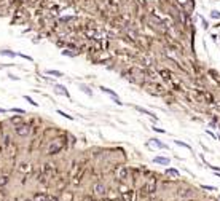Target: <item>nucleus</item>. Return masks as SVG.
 <instances>
[{"label": "nucleus", "instance_id": "obj_26", "mask_svg": "<svg viewBox=\"0 0 220 201\" xmlns=\"http://www.w3.org/2000/svg\"><path fill=\"white\" fill-rule=\"evenodd\" d=\"M201 187H203L204 190H211V192H215V190H217L215 187H212V185H201Z\"/></svg>", "mask_w": 220, "mask_h": 201}, {"label": "nucleus", "instance_id": "obj_10", "mask_svg": "<svg viewBox=\"0 0 220 201\" xmlns=\"http://www.w3.org/2000/svg\"><path fill=\"white\" fill-rule=\"evenodd\" d=\"M150 144H153L155 147H158V148H168V145L163 144L161 141H158V139H150Z\"/></svg>", "mask_w": 220, "mask_h": 201}, {"label": "nucleus", "instance_id": "obj_12", "mask_svg": "<svg viewBox=\"0 0 220 201\" xmlns=\"http://www.w3.org/2000/svg\"><path fill=\"white\" fill-rule=\"evenodd\" d=\"M56 91H57V93H61V94H64L66 97H70V96H69V93H67V90L62 86V85H57V86H56Z\"/></svg>", "mask_w": 220, "mask_h": 201}, {"label": "nucleus", "instance_id": "obj_28", "mask_svg": "<svg viewBox=\"0 0 220 201\" xmlns=\"http://www.w3.org/2000/svg\"><path fill=\"white\" fill-rule=\"evenodd\" d=\"M19 169H22V171H29V165L27 163H22V165L19 166Z\"/></svg>", "mask_w": 220, "mask_h": 201}, {"label": "nucleus", "instance_id": "obj_33", "mask_svg": "<svg viewBox=\"0 0 220 201\" xmlns=\"http://www.w3.org/2000/svg\"><path fill=\"white\" fill-rule=\"evenodd\" d=\"M101 201H109V200H105V198H104V200H101Z\"/></svg>", "mask_w": 220, "mask_h": 201}, {"label": "nucleus", "instance_id": "obj_7", "mask_svg": "<svg viewBox=\"0 0 220 201\" xmlns=\"http://www.w3.org/2000/svg\"><path fill=\"white\" fill-rule=\"evenodd\" d=\"M179 196H180V198H191L193 192L190 188H182V190H179Z\"/></svg>", "mask_w": 220, "mask_h": 201}, {"label": "nucleus", "instance_id": "obj_29", "mask_svg": "<svg viewBox=\"0 0 220 201\" xmlns=\"http://www.w3.org/2000/svg\"><path fill=\"white\" fill-rule=\"evenodd\" d=\"M70 19H72V16H66V18H61V21L66 22V21H70Z\"/></svg>", "mask_w": 220, "mask_h": 201}, {"label": "nucleus", "instance_id": "obj_15", "mask_svg": "<svg viewBox=\"0 0 220 201\" xmlns=\"http://www.w3.org/2000/svg\"><path fill=\"white\" fill-rule=\"evenodd\" d=\"M136 110H137V112H142V113H145V115H148V117H152L153 120H156V117H155V115L152 113V112L145 110V109H142V107H136Z\"/></svg>", "mask_w": 220, "mask_h": 201}, {"label": "nucleus", "instance_id": "obj_5", "mask_svg": "<svg viewBox=\"0 0 220 201\" xmlns=\"http://www.w3.org/2000/svg\"><path fill=\"white\" fill-rule=\"evenodd\" d=\"M105 187L102 185V183H96V185L93 187V195L94 196H104L105 195Z\"/></svg>", "mask_w": 220, "mask_h": 201}, {"label": "nucleus", "instance_id": "obj_27", "mask_svg": "<svg viewBox=\"0 0 220 201\" xmlns=\"http://www.w3.org/2000/svg\"><path fill=\"white\" fill-rule=\"evenodd\" d=\"M11 112H16V113H21V115H24V113H26L24 109H11Z\"/></svg>", "mask_w": 220, "mask_h": 201}, {"label": "nucleus", "instance_id": "obj_22", "mask_svg": "<svg viewBox=\"0 0 220 201\" xmlns=\"http://www.w3.org/2000/svg\"><path fill=\"white\" fill-rule=\"evenodd\" d=\"M80 88H82V91H85V93H86L88 96H93V93H91V90H89V88H88V86H85V85H82V86H80Z\"/></svg>", "mask_w": 220, "mask_h": 201}, {"label": "nucleus", "instance_id": "obj_20", "mask_svg": "<svg viewBox=\"0 0 220 201\" xmlns=\"http://www.w3.org/2000/svg\"><path fill=\"white\" fill-rule=\"evenodd\" d=\"M174 144H177V145H180V147H184V148H187V150H191V147L188 144H185V142H180V141H174Z\"/></svg>", "mask_w": 220, "mask_h": 201}, {"label": "nucleus", "instance_id": "obj_6", "mask_svg": "<svg viewBox=\"0 0 220 201\" xmlns=\"http://www.w3.org/2000/svg\"><path fill=\"white\" fill-rule=\"evenodd\" d=\"M121 196H123V201H136L137 193L134 190H126V192L121 193Z\"/></svg>", "mask_w": 220, "mask_h": 201}, {"label": "nucleus", "instance_id": "obj_19", "mask_svg": "<svg viewBox=\"0 0 220 201\" xmlns=\"http://www.w3.org/2000/svg\"><path fill=\"white\" fill-rule=\"evenodd\" d=\"M46 74L48 75H54V77H62V72H59V70H46Z\"/></svg>", "mask_w": 220, "mask_h": 201}, {"label": "nucleus", "instance_id": "obj_14", "mask_svg": "<svg viewBox=\"0 0 220 201\" xmlns=\"http://www.w3.org/2000/svg\"><path fill=\"white\" fill-rule=\"evenodd\" d=\"M0 54H2V56H10V57L18 56V53H13V51H10V50H2V51H0Z\"/></svg>", "mask_w": 220, "mask_h": 201}, {"label": "nucleus", "instance_id": "obj_13", "mask_svg": "<svg viewBox=\"0 0 220 201\" xmlns=\"http://www.w3.org/2000/svg\"><path fill=\"white\" fill-rule=\"evenodd\" d=\"M10 121H11L13 125H16V126L21 125L22 123V115H19V117H11V118H10Z\"/></svg>", "mask_w": 220, "mask_h": 201}, {"label": "nucleus", "instance_id": "obj_9", "mask_svg": "<svg viewBox=\"0 0 220 201\" xmlns=\"http://www.w3.org/2000/svg\"><path fill=\"white\" fill-rule=\"evenodd\" d=\"M32 201H48V195L46 193H35Z\"/></svg>", "mask_w": 220, "mask_h": 201}, {"label": "nucleus", "instance_id": "obj_3", "mask_svg": "<svg viewBox=\"0 0 220 201\" xmlns=\"http://www.w3.org/2000/svg\"><path fill=\"white\" fill-rule=\"evenodd\" d=\"M115 174H117V179L126 180L128 177H129V169H128L126 166H118L117 171H115Z\"/></svg>", "mask_w": 220, "mask_h": 201}, {"label": "nucleus", "instance_id": "obj_31", "mask_svg": "<svg viewBox=\"0 0 220 201\" xmlns=\"http://www.w3.org/2000/svg\"><path fill=\"white\" fill-rule=\"evenodd\" d=\"M8 77L11 78V80H18V77H16V75H13V74H8Z\"/></svg>", "mask_w": 220, "mask_h": 201}, {"label": "nucleus", "instance_id": "obj_18", "mask_svg": "<svg viewBox=\"0 0 220 201\" xmlns=\"http://www.w3.org/2000/svg\"><path fill=\"white\" fill-rule=\"evenodd\" d=\"M8 176H0V187H5L8 183Z\"/></svg>", "mask_w": 220, "mask_h": 201}, {"label": "nucleus", "instance_id": "obj_23", "mask_svg": "<svg viewBox=\"0 0 220 201\" xmlns=\"http://www.w3.org/2000/svg\"><path fill=\"white\" fill-rule=\"evenodd\" d=\"M57 113H59V115H62L64 118H67V120H73V118H72V115H67L66 112H62V110H57Z\"/></svg>", "mask_w": 220, "mask_h": 201}, {"label": "nucleus", "instance_id": "obj_21", "mask_svg": "<svg viewBox=\"0 0 220 201\" xmlns=\"http://www.w3.org/2000/svg\"><path fill=\"white\" fill-rule=\"evenodd\" d=\"M211 18L220 19V11H217V10H212V11H211Z\"/></svg>", "mask_w": 220, "mask_h": 201}, {"label": "nucleus", "instance_id": "obj_2", "mask_svg": "<svg viewBox=\"0 0 220 201\" xmlns=\"http://www.w3.org/2000/svg\"><path fill=\"white\" fill-rule=\"evenodd\" d=\"M144 192L147 193V195H153V193L156 192V179H155L153 176L147 180V183H145V187H144Z\"/></svg>", "mask_w": 220, "mask_h": 201}, {"label": "nucleus", "instance_id": "obj_32", "mask_svg": "<svg viewBox=\"0 0 220 201\" xmlns=\"http://www.w3.org/2000/svg\"><path fill=\"white\" fill-rule=\"evenodd\" d=\"M156 132H164V129H161V128H153Z\"/></svg>", "mask_w": 220, "mask_h": 201}, {"label": "nucleus", "instance_id": "obj_16", "mask_svg": "<svg viewBox=\"0 0 220 201\" xmlns=\"http://www.w3.org/2000/svg\"><path fill=\"white\" fill-rule=\"evenodd\" d=\"M82 176H83V171H80L78 174L75 176V179H73V185H80V182H82Z\"/></svg>", "mask_w": 220, "mask_h": 201}, {"label": "nucleus", "instance_id": "obj_24", "mask_svg": "<svg viewBox=\"0 0 220 201\" xmlns=\"http://www.w3.org/2000/svg\"><path fill=\"white\" fill-rule=\"evenodd\" d=\"M24 99H26V101H27V102H29V104H32V105H35V107H37V105H38V104H37V102H35V101H34V99H32V97H30V96H24Z\"/></svg>", "mask_w": 220, "mask_h": 201}, {"label": "nucleus", "instance_id": "obj_30", "mask_svg": "<svg viewBox=\"0 0 220 201\" xmlns=\"http://www.w3.org/2000/svg\"><path fill=\"white\" fill-rule=\"evenodd\" d=\"M48 201H59L56 196H48Z\"/></svg>", "mask_w": 220, "mask_h": 201}, {"label": "nucleus", "instance_id": "obj_11", "mask_svg": "<svg viewBox=\"0 0 220 201\" xmlns=\"http://www.w3.org/2000/svg\"><path fill=\"white\" fill-rule=\"evenodd\" d=\"M166 174H168V176H171V177H179V176H180V172H179L177 169L168 168V169H166Z\"/></svg>", "mask_w": 220, "mask_h": 201}, {"label": "nucleus", "instance_id": "obj_4", "mask_svg": "<svg viewBox=\"0 0 220 201\" xmlns=\"http://www.w3.org/2000/svg\"><path fill=\"white\" fill-rule=\"evenodd\" d=\"M29 132H30V126L29 125H18L16 126V134L18 136H21V137H26V136H29Z\"/></svg>", "mask_w": 220, "mask_h": 201}, {"label": "nucleus", "instance_id": "obj_8", "mask_svg": "<svg viewBox=\"0 0 220 201\" xmlns=\"http://www.w3.org/2000/svg\"><path fill=\"white\" fill-rule=\"evenodd\" d=\"M153 161L156 163V165H163V166H168L169 163H171V160H169V158H164V156H156V158H153Z\"/></svg>", "mask_w": 220, "mask_h": 201}, {"label": "nucleus", "instance_id": "obj_17", "mask_svg": "<svg viewBox=\"0 0 220 201\" xmlns=\"http://www.w3.org/2000/svg\"><path fill=\"white\" fill-rule=\"evenodd\" d=\"M101 90L104 91V93H107V94H110L112 97H118L117 96V93H115V91H112V90H109V88H105V86H101Z\"/></svg>", "mask_w": 220, "mask_h": 201}, {"label": "nucleus", "instance_id": "obj_1", "mask_svg": "<svg viewBox=\"0 0 220 201\" xmlns=\"http://www.w3.org/2000/svg\"><path fill=\"white\" fill-rule=\"evenodd\" d=\"M62 147H64L62 139H54V141L48 145V155H56V153H59V150Z\"/></svg>", "mask_w": 220, "mask_h": 201}, {"label": "nucleus", "instance_id": "obj_34", "mask_svg": "<svg viewBox=\"0 0 220 201\" xmlns=\"http://www.w3.org/2000/svg\"><path fill=\"white\" fill-rule=\"evenodd\" d=\"M113 201H120V200H113Z\"/></svg>", "mask_w": 220, "mask_h": 201}, {"label": "nucleus", "instance_id": "obj_25", "mask_svg": "<svg viewBox=\"0 0 220 201\" xmlns=\"http://www.w3.org/2000/svg\"><path fill=\"white\" fill-rule=\"evenodd\" d=\"M62 54H64V56H75L77 53H73V51H70V50H64Z\"/></svg>", "mask_w": 220, "mask_h": 201}]
</instances>
